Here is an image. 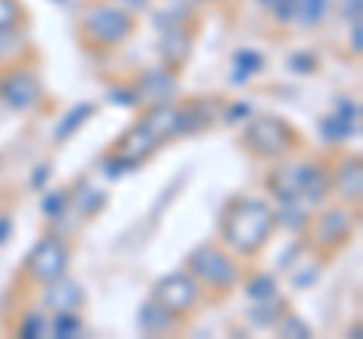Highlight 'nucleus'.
Instances as JSON below:
<instances>
[{
  "instance_id": "58836bf2",
  "label": "nucleus",
  "mask_w": 363,
  "mask_h": 339,
  "mask_svg": "<svg viewBox=\"0 0 363 339\" xmlns=\"http://www.w3.org/2000/svg\"><path fill=\"white\" fill-rule=\"evenodd\" d=\"M49 176H52V167H49V164H40V167L30 173V188H33V191H43L45 182H49Z\"/></svg>"
},
{
  "instance_id": "a878e982",
  "label": "nucleus",
  "mask_w": 363,
  "mask_h": 339,
  "mask_svg": "<svg viewBox=\"0 0 363 339\" xmlns=\"http://www.w3.org/2000/svg\"><path fill=\"white\" fill-rule=\"evenodd\" d=\"M28 9L21 0H0V33H16L25 28Z\"/></svg>"
},
{
  "instance_id": "0eeeda50",
  "label": "nucleus",
  "mask_w": 363,
  "mask_h": 339,
  "mask_svg": "<svg viewBox=\"0 0 363 339\" xmlns=\"http://www.w3.org/2000/svg\"><path fill=\"white\" fill-rule=\"evenodd\" d=\"M200 297H203V285L188 273V269H182V273H167L152 285V300L161 303L164 309L176 312V315H188L200 303Z\"/></svg>"
},
{
  "instance_id": "dca6fc26",
  "label": "nucleus",
  "mask_w": 363,
  "mask_h": 339,
  "mask_svg": "<svg viewBox=\"0 0 363 339\" xmlns=\"http://www.w3.org/2000/svg\"><path fill=\"white\" fill-rule=\"evenodd\" d=\"M143 124L149 130H155L161 140H169V137H179L182 133V106L176 100L169 104H149L143 116Z\"/></svg>"
},
{
  "instance_id": "ddd939ff",
  "label": "nucleus",
  "mask_w": 363,
  "mask_h": 339,
  "mask_svg": "<svg viewBox=\"0 0 363 339\" xmlns=\"http://www.w3.org/2000/svg\"><path fill=\"white\" fill-rule=\"evenodd\" d=\"M333 191L342 203H360V194H363V170H360V157L357 155H345L333 170Z\"/></svg>"
},
{
  "instance_id": "7ed1b4c3",
  "label": "nucleus",
  "mask_w": 363,
  "mask_h": 339,
  "mask_svg": "<svg viewBox=\"0 0 363 339\" xmlns=\"http://www.w3.org/2000/svg\"><path fill=\"white\" fill-rule=\"evenodd\" d=\"M242 143L260 161H285L291 152L300 149V133L291 121L276 116H252L242 130Z\"/></svg>"
},
{
  "instance_id": "c756f323",
  "label": "nucleus",
  "mask_w": 363,
  "mask_h": 339,
  "mask_svg": "<svg viewBox=\"0 0 363 339\" xmlns=\"http://www.w3.org/2000/svg\"><path fill=\"white\" fill-rule=\"evenodd\" d=\"M16 333L21 339H37V336H45L49 333V321H45L43 312H28L25 318H21V324L16 327Z\"/></svg>"
},
{
  "instance_id": "f3484780",
  "label": "nucleus",
  "mask_w": 363,
  "mask_h": 339,
  "mask_svg": "<svg viewBox=\"0 0 363 339\" xmlns=\"http://www.w3.org/2000/svg\"><path fill=\"white\" fill-rule=\"evenodd\" d=\"M267 188H269V194L276 197V200L300 197V161L297 164L276 161V167H272L269 176H267Z\"/></svg>"
},
{
  "instance_id": "a19ab883",
  "label": "nucleus",
  "mask_w": 363,
  "mask_h": 339,
  "mask_svg": "<svg viewBox=\"0 0 363 339\" xmlns=\"http://www.w3.org/2000/svg\"><path fill=\"white\" fill-rule=\"evenodd\" d=\"M13 230H16L13 216H6V212H0V245H6L9 240H13Z\"/></svg>"
},
{
  "instance_id": "72a5a7b5",
  "label": "nucleus",
  "mask_w": 363,
  "mask_h": 339,
  "mask_svg": "<svg viewBox=\"0 0 363 339\" xmlns=\"http://www.w3.org/2000/svg\"><path fill=\"white\" fill-rule=\"evenodd\" d=\"M136 167H140V164H136L133 157L121 155V152H112L106 161H104V173H106L109 179H118V176H124V173H133Z\"/></svg>"
},
{
  "instance_id": "c9c22d12",
  "label": "nucleus",
  "mask_w": 363,
  "mask_h": 339,
  "mask_svg": "<svg viewBox=\"0 0 363 339\" xmlns=\"http://www.w3.org/2000/svg\"><path fill=\"white\" fill-rule=\"evenodd\" d=\"M318 276H321V267L309 264L306 269H297L291 282H294V288H309V285H315V282H318Z\"/></svg>"
},
{
  "instance_id": "20e7f679",
  "label": "nucleus",
  "mask_w": 363,
  "mask_h": 339,
  "mask_svg": "<svg viewBox=\"0 0 363 339\" xmlns=\"http://www.w3.org/2000/svg\"><path fill=\"white\" fill-rule=\"evenodd\" d=\"M188 273L194 276L200 285H206L209 291H218V294H230L242 282V267L236 264V257L218 243L197 245L194 252L188 255Z\"/></svg>"
},
{
  "instance_id": "2f4dec72",
  "label": "nucleus",
  "mask_w": 363,
  "mask_h": 339,
  "mask_svg": "<svg viewBox=\"0 0 363 339\" xmlns=\"http://www.w3.org/2000/svg\"><path fill=\"white\" fill-rule=\"evenodd\" d=\"M297 6H300V0H272L267 9L276 25H294L297 21Z\"/></svg>"
},
{
  "instance_id": "5701e85b",
  "label": "nucleus",
  "mask_w": 363,
  "mask_h": 339,
  "mask_svg": "<svg viewBox=\"0 0 363 339\" xmlns=\"http://www.w3.org/2000/svg\"><path fill=\"white\" fill-rule=\"evenodd\" d=\"M70 200H73V191L70 188H55V191H45L43 200H40V209L49 221H58L70 212Z\"/></svg>"
},
{
  "instance_id": "473e14b6",
  "label": "nucleus",
  "mask_w": 363,
  "mask_h": 339,
  "mask_svg": "<svg viewBox=\"0 0 363 339\" xmlns=\"http://www.w3.org/2000/svg\"><path fill=\"white\" fill-rule=\"evenodd\" d=\"M109 100L116 106H128V109H136V106L143 104V97H140V91H136L133 82H128V85H112L109 88Z\"/></svg>"
},
{
  "instance_id": "2eb2a0df",
  "label": "nucleus",
  "mask_w": 363,
  "mask_h": 339,
  "mask_svg": "<svg viewBox=\"0 0 363 339\" xmlns=\"http://www.w3.org/2000/svg\"><path fill=\"white\" fill-rule=\"evenodd\" d=\"M161 137H157L155 130H149L145 124L140 121V124H133V128L124 133V137L118 140V145H116V152H121V155H128V157H133L136 164H143V161H149V157L161 149Z\"/></svg>"
},
{
  "instance_id": "79ce46f5",
  "label": "nucleus",
  "mask_w": 363,
  "mask_h": 339,
  "mask_svg": "<svg viewBox=\"0 0 363 339\" xmlns=\"http://www.w3.org/2000/svg\"><path fill=\"white\" fill-rule=\"evenodd\" d=\"M112 4H118L121 9H128V13H143V9H149L152 6V0H112Z\"/></svg>"
},
{
  "instance_id": "b1692460",
  "label": "nucleus",
  "mask_w": 363,
  "mask_h": 339,
  "mask_svg": "<svg viewBox=\"0 0 363 339\" xmlns=\"http://www.w3.org/2000/svg\"><path fill=\"white\" fill-rule=\"evenodd\" d=\"M281 309V303H279V297H272V300H260V303H255L252 309H248V321H252L257 330H269V327H276L279 324V318L285 312H279Z\"/></svg>"
},
{
  "instance_id": "9d476101",
  "label": "nucleus",
  "mask_w": 363,
  "mask_h": 339,
  "mask_svg": "<svg viewBox=\"0 0 363 339\" xmlns=\"http://www.w3.org/2000/svg\"><path fill=\"white\" fill-rule=\"evenodd\" d=\"M333 191V173L330 164L321 161H300V197L309 206H321L327 203Z\"/></svg>"
},
{
  "instance_id": "c85d7f7f",
  "label": "nucleus",
  "mask_w": 363,
  "mask_h": 339,
  "mask_svg": "<svg viewBox=\"0 0 363 339\" xmlns=\"http://www.w3.org/2000/svg\"><path fill=\"white\" fill-rule=\"evenodd\" d=\"M330 9V0H300L297 6V21L303 28H318Z\"/></svg>"
},
{
  "instance_id": "f03ea898",
  "label": "nucleus",
  "mask_w": 363,
  "mask_h": 339,
  "mask_svg": "<svg viewBox=\"0 0 363 339\" xmlns=\"http://www.w3.org/2000/svg\"><path fill=\"white\" fill-rule=\"evenodd\" d=\"M79 30H82V40L91 49H116L133 37L136 16L112 4V0H97L85 9Z\"/></svg>"
},
{
  "instance_id": "37998d69",
  "label": "nucleus",
  "mask_w": 363,
  "mask_h": 339,
  "mask_svg": "<svg viewBox=\"0 0 363 339\" xmlns=\"http://www.w3.org/2000/svg\"><path fill=\"white\" fill-rule=\"evenodd\" d=\"M255 4H257V6H264V9H267V6L272 4V0H255Z\"/></svg>"
},
{
  "instance_id": "4468645a",
  "label": "nucleus",
  "mask_w": 363,
  "mask_h": 339,
  "mask_svg": "<svg viewBox=\"0 0 363 339\" xmlns=\"http://www.w3.org/2000/svg\"><path fill=\"white\" fill-rule=\"evenodd\" d=\"M136 324H140V330L145 336H167L182 327V315L164 309L161 303H155V300H145L140 306V315H136Z\"/></svg>"
},
{
  "instance_id": "f8f14e48",
  "label": "nucleus",
  "mask_w": 363,
  "mask_h": 339,
  "mask_svg": "<svg viewBox=\"0 0 363 339\" xmlns=\"http://www.w3.org/2000/svg\"><path fill=\"white\" fill-rule=\"evenodd\" d=\"M43 306L49 312H79L85 306V291H82V285H79L76 279H67V273H64L58 279L45 282Z\"/></svg>"
},
{
  "instance_id": "1a4fd4ad",
  "label": "nucleus",
  "mask_w": 363,
  "mask_h": 339,
  "mask_svg": "<svg viewBox=\"0 0 363 339\" xmlns=\"http://www.w3.org/2000/svg\"><path fill=\"white\" fill-rule=\"evenodd\" d=\"M133 85L140 91L143 104H169V100L179 97V73L164 64L152 67V70H143Z\"/></svg>"
},
{
  "instance_id": "f257e3e1",
  "label": "nucleus",
  "mask_w": 363,
  "mask_h": 339,
  "mask_svg": "<svg viewBox=\"0 0 363 339\" xmlns=\"http://www.w3.org/2000/svg\"><path fill=\"white\" fill-rule=\"evenodd\" d=\"M272 230H276V212L269 203L248 194H240L227 203L221 218V240L233 255H257L269 243Z\"/></svg>"
},
{
  "instance_id": "4c0bfd02",
  "label": "nucleus",
  "mask_w": 363,
  "mask_h": 339,
  "mask_svg": "<svg viewBox=\"0 0 363 339\" xmlns=\"http://www.w3.org/2000/svg\"><path fill=\"white\" fill-rule=\"evenodd\" d=\"M348 49L354 52V58H360V52H363V25L360 21H351L348 25Z\"/></svg>"
},
{
  "instance_id": "c03bdc74",
  "label": "nucleus",
  "mask_w": 363,
  "mask_h": 339,
  "mask_svg": "<svg viewBox=\"0 0 363 339\" xmlns=\"http://www.w3.org/2000/svg\"><path fill=\"white\" fill-rule=\"evenodd\" d=\"M197 4H218V0H197Z\"/></svg>"
},
{
  "instance_id": "6e6552de",
  "label": "nucleus",
  "mask_w": 363,
  "mask_h": 339,
  "mask_svg": "<svg viewBox=\"0 0 363 339\" xmlns=\"http://www.w3.org/2000/svg\"><path fill=\"white\" fill-rule=\"evenodd\" d=\"M43 82L33 67L18 64L9 73H0V104L13 112H28L40 104Z\"/></svg>"
},
{
  "instance_id": "6ab92c4d",
  "label": "nucleus",
  "mask_w": 363,
  "mask_h": 339,
  "mask_svg": "<svg viewBox=\"0 0 363 339\" xmlns=\"http://www.w3.org/2000/svg\"><path fill=\"white\" fill-rule=\"evenodd\" d=\"M179 106H182V133H200L212 128L215 112L206 100H188V104H179Z\"/></svg>"
},
{
  "instance_id": "412c9836",
  "label": "nucleus",
  "mask_w": 363,
  "mask_h": 339,
  "mask_svg": "<svg viewBox=\"0 0 363 339\" xmlns=\"http://www.w3.org/2000/svg\"><path fill=\"white\" fill-rule=\"evenodd\" d=\"M106 200H109L106 191H100V188H85V191H79V194H73L70 209L79 212V218H97L100 212H104Z\"/></svg>"
},
{
  "instance_id": "a211bd4d",
  "label": "nucleus",
  "mask_w": 363,
  "mask_h": 339,
  "mask_svg": "<svg viewBox=\"0 0 363 339\" xmlns=\"http://www.w3.org/2000/svg\"><path fill=\"white\" fill-rule=\"evenodd\" d=\"M276 212V224L279 228H285L291 233H300L306 230V224H309V203H303L300 197H291V200H279V209Z\"/></svg>"
},
{
  "instance_id": "ea45409f",
  "label": "nucleus",
  "mask_w": 363,
  "mask_h": 339,
  "mask_svg": "<svg viewBox=\"0 0 363 339\" xmlns=\"http://www.w3.org/2000/svg\"><path fill=\"white\" fill-rule=\"evenodd\" d=\"M360 6H363V0H342V18L348 21H363L360 18Z\"/></svg>"
},
{
  "instance_id": "bb28decb",
  "label": "nucleus",
  "mask_w": 363,
  "mask_h": 339,
  "mask_svg": "<svg viewBox=\"0 0 363 339\" xmlns=\"http://www.w3.org/2000/svg\"><path fill=\"white\" fill-rule=\"evenodd\" d=\"M85 324L79 318V312H55V318L49 321V333L58 339H76L82 336Z\"/></svg>"
},
{
  "instance_id": "cd10ccee",
  "label": "nucleus",
  "mask_w": 363,
  "mask_h": 339,
  "mask_svg": "<svg viewBox=\"0 0 363 339\" xmlns=\"http://www.w3.org/2000/svg\"><path fill=\"white\" fill-rule=\"evenodd\" d=\"M245 294L255 303L272 300V297H279V282H276V276H272V273H255L252 279L245 282Z\"/></svg>"
},
{
  "instance_id": "9b49d317",
  "label": "nucleus",
  "mask_w": 363,
  "mask_h": 339,
  "mask_svg": "<svg viewBox=\"0 0 363 339\" xmlns=\"http://www.w3.org/2000/svg\"><path fill=\"white\" fill-rule=\"evenodd\" d=\"M191 46H194V28H188V21H182V25H173V28L161 30V43H157L161 64L179 73V67L188 61Z\"/></svg>"
},
{
  "instance_id": "423d86ee",
  "label": "nucleus",
  "mask_w": 363,
  "mask_h": 339,
  "mask_svg": "<svg viewBox=\"0 0 363 339\" xmlns=\"http://www.w3.org/2000/svg\"><path fill=\"white\" fill-rule=\"evenodd\" d=\"M306 230H309V248H318L321 255H333L354 233V216L345 206H327L315 218H309Z\"/></svg>"
},
{
  "instance_id": "e433bc0d",
  "label": "nucleus",
  "mask_w": 363,
  "mask_h": 339,
  "mask_svg": "<svg viewBox=\"0 0 363 339\" xmlns=\"http://www.w3.org/2000/svg\"><path fill=\"white\" fill-rule=\"evenodd\" d=\"M255 112H252V106L248 104H242V100H236V104H230L224 109V121L227 124H236V121H242V118H252Z\"/></svg>"
},
{
  "instance_id": "a18cd8bd",
  "label": "nucleus",
  "mask_w": 363,
  "mask_h": 339,
  "mask_svg": "<svg viewBox=\"0 0 363 339\" xmlns=\"http://www.w3.org/2000/svg\"><path fill=\"white\" fill-rule=\"evenodd\" d=\"M55 4H67V0H55Z\"/></svg>"
},
{
  "instance_id": "4be33fe9",
  "label": "nucleus",
  "mask_w": 363,
  "mask_h": 339,
  "mask_svg": "<svg viewBox=\"0 0 363 339\" xmlns=\"http://www.w3.org/2000/svg\"><path fill=\"white\" fill-rule=\"evenodd\" d=\"M260 70H264V58H260L257 52H252V49H242V52L233 55V76H230V82L233 85H245L248 79H255Z\"/></svg>"
},
{
  "instance_id": "7c9ffc66",
  "label": "nucleus",
  "mask_w": 363,
  "mask_h": 339,
  "mask_svg": "<svg viewBox=\"0 0 363 339\" xmlns=\"http://www.w3.org/2000/svg\"><path fill=\"white\" fill-rule=\"evenodd\" d=\"M276 330L281 333V336H288V339H309L312 336V330H309V324H306L300 315H294V312H285L279 318V324H276Z\"/></svg>"
},
{
  "instance_id": "393cba45",
  "label": "nucleus",
  "mask_w": 363,
  "mask_h": 339,
  "mask_svg": "<svg viewBox=\"0 0 363 339\" xmlns=\"http://www.w3.org/2000/svg\"><path fill=\"white\" fill-rule=\"evenodd\" d=\"M360 130V124H351L348 118H342L339 112H330V116L321 118V133L327 143H345L348 137H354Z\"/></svg>"
},
{
  "instance_id": "f704fd0d",
  "label": "nucleus",
  "mask_w": 363,
  "mask_h": 339,
  "mask_svg": "<svg viewBox=\"0 0 363 339\" xmlns=\"http://www.w3.org/2000/svg\"><path fill=\"white\" fill-rule=\"evenodd\" d=\"M288 67L297 76H312L318 70V58L312 52H297V55H291V58H288Z\"/></svg>"
},
{
  "instance_id": "39448f33",
  "label": "nucleus",
  "mask_w": 363,
  "mask_h": 339,
  "mask_svg": "<svg viewBox=\"0 0 363 339\" xmlns=\"http://www.w3.org/2000/svg\"><path fill=\"white\" fill-rule=\"evenodd\" d=\"M70 261H73V245L67 243L61 233H45L43 240L28 252L25 273H28V279L45 285V282L64 276Z\"/></svg>"
},
{
  "instance_id": "aec40b11",
  "label": "nucleus",
  "mask_w": 363,
  "mask_h": 339,
  "mask_svg": "<svg viewBox=\"0 0 363 339\" xmlns=\"http://www.w3.org/2000/svg\"><path fill=\"white\" fill-rule=\"evenodd\" d=\"M94 112H97V106H94V104H79V106H73V109L67 112V116L58 121V128H55V133H52L55 143L70 140L73 133H76L79 128H82V124H85L91 116H94Z\"/></svg>"
}]
</instances>
